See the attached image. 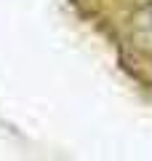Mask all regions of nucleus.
<instances>
[{
  "label": "nucleus",
  "instance_id": "1",
  "mask_svg": "<svg viewBox=\"0 0 152 161\" xmlns=\"http://www.w3.org/2000/svg\"><path fill=\"white\" fill-rule=\"evenodd\" d=\"M131 30H134V40H136V46L144 48L147 54H152V3L136 11Z\"/></svg>",
  "mask_w": 152,
  "mask_h": 161
}]
</instances>
